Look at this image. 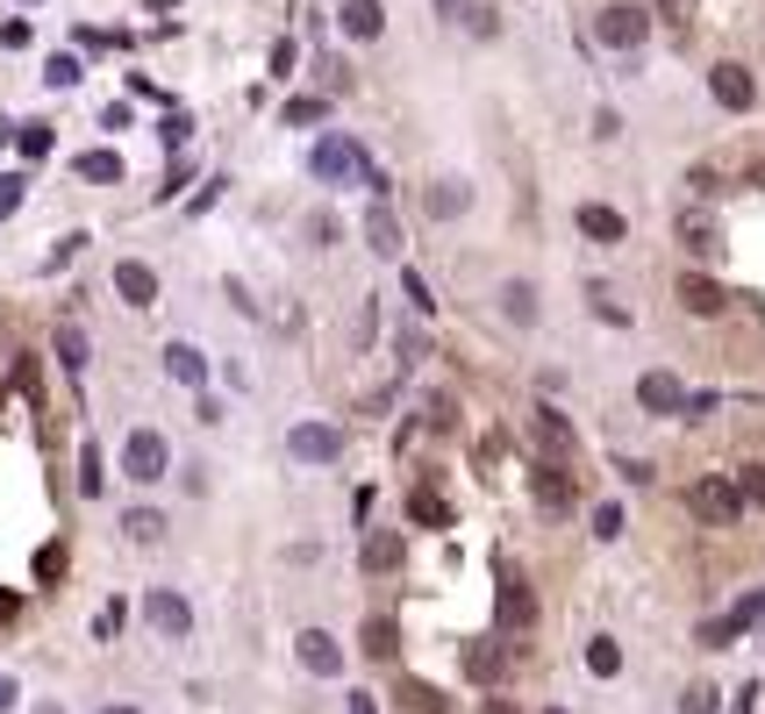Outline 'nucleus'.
Listing matches in <instances>:
<instances>
[{
	"mask_svg": "<svg viewBox=\"0 0 765 714\" xmlns=\"http://www.w3.org/2000/svg\"><path fill=\"white\" fill-rule=\"evenodd\" d=\"M308 172L322 179V187H372V158L365 150L351 143V136H322V143H315V158H308Z\"/></svg>",
	"mask_w": 765,
	"mask_h": 714,
	"instance_id": "obj_1",
	"label": "nucleus"
},
{
	"mask_svg": "<svg viewBox=\"0 0 765 714\" xmlns=\"http://www.w3.org/2000/svg\"><path fill=\"white\" fill-rule=\"evenodd\" d=\"M594 36H602L608 51H637V43L651 36V14H644L637 0H608V8L594 14Z\"/></svg>",
	"mask_w": 765,
	"mask_h": 714,
	"instance_id": "obj_2",
	"label": "nucleus"
},
{
	"mask_svg": "<svg viewBox=\"0 0 765 714\" xmlns=\"http://www.w3.org/2000/svg\"><path fill=\"white\" fill-rule=\"evenodd\" d=\"M123 472L137 479V486H158L164 472H172V444H164L158 429H137V436L123 444Z\"/></svg>",
	"mask_w": 765,
	"mask_h": 714,
	"instance_id": "obj_3",
	"label": "nucleus"
},
{
	"mask_svg": "<svg viewBox=\"0 0 765 714\" xmlns=\"http://www.w3.org/2000/svg\"><path fill=\"white\" fill-rule=\"evenodd\" d=\"M687 508L701 514L709 529H730L744 514V500H737V479H694L687 486Z\"/></svg>",
	"mask_w": 765,
	"mask_h": 714,
	"instance_id": "obj_4",
	"label": "nucleus"
},
{
	"mask_svg": "<svg viewBox=\"0 0 765 714\" xmlns=\"http://www.w3.org/2000/svg\"><path fill=\"white\" fill-rule=\"evenodd\" d=\"M144 621H151L164 643H187V636H193V607L179 600L172 586H151V594H144Z\"/></svg>",
	"mask_w": 765,
	"mask_h": 714,
	"instance_id": "obj_5",
	"label": "nucleus"
},
{
	"mask_svg": "<svg viewBox=\"0 0 765 714\" xmlns=\"http://www.w3.org/2000/svg\"><path fill=\"white\" fill-rule=\"evenodd\" d=\"M287 458L294 465H337L343 458V429H329V422H301V429L287 436Z\"/></svg>",
	"mask_w": 765,
	"mask_h": 714,
	"instance_id": "obj_6",
	"label": "nucleus"
},
{
	"mask_svg": "<svg viewBox=\"0 0 765 714\" xmlns=\"http://www.w3.org/2000/svg\"><path fill=\"white\" fill-rule=\"evenodd\" d=\"M709 94H715V108L744 115V108H752V100H758V79H752V72H744V65H715V72H709Z\"/></svg>",
	"mask_w": 765,
	"mask_h": 714,
	"instance_id": "obj_7",
	"label": "nucleus"
},
{
	"mask_svg": "<svg viewBox=\"0 0 765 714\" xmlns=\"http://www.w3.org/2000/svg\"><path fill=\"white\" fill-rule=\"evenodd\" d=\"M637 407H644V415H680V407H687V386H680L672 372H644V379H637Z\"/></svg>",
	"mask_w": 765,
	"mask_h": 714,
	"instance_id": "obj_8",
	"label": "nucleus"
},
{
	"mask_svg": "<svg viewBox=\"0 0 765 714\" xmlns=\"http://www.w3.org/2000/svg\"><path fill=\"white\" fill-rule=\"evenodd\" d=\"M765 615V594H744L737 607H730V615L723 621H709V629H701V643H709V650H723V643H737V636L744 629H752V621Z\"/></svg>",
	"mask_w": 765,
	"mask_h": 714,
	"instance_id": "obj_9",
	"label": "nucleus"
},
{
	"mask_svg": "<svg viewBox=\"0 0 765 714\" xmlns=\"http://www.w3.org/2000/svg\"><path fill=\"white\" fill-rule=\"evenodd\" d=\"M530 493H536V508L565 514V508H573V472H565L559 458H551V465H536V472H530Z\"/></svg>",
	"mask_w": 765,
	"mask_h": 714,
	"instance_id": "obj_10",
	"label": "nucleus"
},
{
	"mask_svg": "<svg viewBox=\"0 0 765 714\" xmlns=\"http://www.w3.org/2000/svg\"><path fill=\"white\" fill-rule=\"evenodd\" d=\"M530 429H536V450H551V458H573V450H580V436H573V422H565L559 415V407H536V422H530Z\"/></svg>",
	"mask_w": 765,
	"mask_h": 714,
	"instance_id": "obj_11",
	"label": "nucleus"
},
{
	"mask_svg": "<svg viewBox=\"0 0 765 714\" xmlns=\"http://www.w3.org/2000/svg\"><path fill=\"white\" fill-rule=\"evenodd\" d=\"M672 230H680V251H694V257H715V251H723V230H715V215H701V207H687Z\"/></svg>",
	"mask_w": 765,
	"mask_h": 714,
	"instance_id": "obj_12",
	"label": "nucleus"
},
{
	"mask_svg": "<svg viewBox=\"0 0 765 714\" xmlns=\"http://www.w3.org/2000/svg\"><path fill=\"white\" fill-rule=\"evenodd\" d=\"M423 207H429V222H458L472 207V187L465 179H437V187H423Z\"/></svg>",
	"mask_w": 765,
	"mask_h": 714,
	"instance_id": "obj_13",
	"label": "nucleus"
},
{
	"mask_svg": "<svg viewBox=\"0 0 765 714\" xmlns=\"http://www.w3.org/2000/svg\"><path fill=\"white\" fill-rule=\"evenodd\" d=\"M301 664L315 679H337L343 672V650H337V636L329 629H301Z\"/></svg>",
	"mask_w": 765,
	"mask_h": 714,
	"instance_id": "obj_14",
	"label": "nucleus"
},
{
	"mask_svg": "<svg viewBox=\"0 0 765 714\" xmlns=\"http://www.w3.org/2000/svg\"><path fill=\"white\" fill-rule=\"evenodd\" d=\"M115 294H123L129 308H151V300H158V271L137 265V257H123V265H115Z\"/></svg>",
	"mask_w": 765,
	"mask_h": 714,
	"instance_id": "obj_15",
	"label": "nucleus"
},
{
	"mask_svg": "<svg viewBox=\"0 0 765 714\" xmlns=\"http://www.w3.org/2000/svg\"><path fill=\"white\" fill-rule=\"evenodd\" d=\"M723 300H730V294L709 279V271H680V308H687V315H723Z\"/></svg>",
	"mask_w": 765,
	"mask_h": 714,
	"instance_id": "obj_16",
	"label": "nucleus"
},
{
	"mask_svg": "<svg viewBox=\"0 0 765 714\" xmlns=\"http://www.w3.org/2000/svg\"><path fill=\"white\" fill-rule=\"evenodd\" d=\"M493 308H501L508 329H530V322H536V286H530V279H508L501 294H493Z\"/></svg>",
	"mask_w": 765,
	"mask_h": 714,
	"instance_id": "obj_17",
	"label": "nucleus"
},
{
	"mask_svg": "<svg viewBox=\"0 0 765 714\" xmlns=\"http://www.w3.org/2000/svg\"><path fill=\"white\" fill-rule=\"evenodd\" d=\"M573 222H580V236H587V243H623L629 236V222L615 215V207H602V201H587Z\"/></svg>",
	"mask_w": 765,
	"mask_h": 714,
	"instance_id": "obj_18",
	"label": "nucleus"
},
{
	"mask_svg": "<svg viewBox=\"0 0 765 714\" xmlns=\"http://www.w3.org/2000/svg\"><path fill=\"white\" fill-rule=\"evenodd\" d=\"M530 621H536V594L508 572L501 579V629H530Z\"/></svg>",
	"mask_w": 765,
	"mask_h": 714,
	"instance_id": "obj_19",
	"label": "nucleus"
},
{
	"mask_svg": "<svg viewBox=\"0 0 765 714\" xmlns=\"http://www.w3.org/2000/svg\"><path fill=\"white\" fill-rule=\"evenodd\" d=\"M365 243L380 257H401V222H394V207L386 201H372V215H365Z\"/></svg>",
	"mask_w": 765,
	"mask_h": 714,
	"instance_id": "obj_20",
	"label": "nucleus"
},
{
	"mask_svg": "<svg viewBox=\"0 0 765 714\" xmlns=\"http://www.w3.org/2000/svg\"><path fill=\"white\" fill-rule=\"evenodd\" d=\"M401 557H408V543L394 529H372L365 536V572H401Z\"/></svg>",
	"mask_w": 765,
	"mask_h": 714,
	"instance_id": "obj_21",
	"label": "nucleus"
},
{
	"mask_svg": "<svg viewBox=\"0 0 765 714\" xmlns=\"http://www.w3.org/2000/svg\"><path fill=\"white\" fill-rule=\"evenodd\" d=\"M51 351H57V364H72V372H86V358H94V343H86V329H79V322H57V329H51Z\"/></svg>",
	"mask_w": 765,
	"mask_h": 714,
	"instance_id": "obj_22",
	"label": "nucleus"
},
{
	"mask_svg": "<svg viewBox=\"0 0 765 714\" xmlns=\"http://www.w3.org/2000/svg\"><path fill=\"white\" fill-rule=\"evenodd\" d=\"M164 372H172L179 386H201V379H208V358L193 351V343H164Z\"/></svg>",
	"mask_w": 765,
	"mask_h": 714,
	"instance_id": "obj_23",
	"label": "nucleus"
},
{
	"mask_svg": "<svg viewBox=\"0 0 765 714\" xmlns=\"http://www.w3.org/2000/svg\"><path fill=\"white\" fill-rule=\"evenodd\" d=\"M358 643H365V658H380V664L401 658V636H394V621H386V615H365V636H358Z\"/></svg>",
	"mask_w": 765,
	"mask_h": 714,
	"instance_id": "obj_24",
	"label": "nucleus"
},
{
	"mask_svg": "<svg viewBox=\"0 0 765 714\" xmlns=\"http://www.w3.org/2000/svg\"><path fill=\"white\" fill-rule=\"evenodd\" d=\"M380 29H386L380 0H343V36H380Z\"/></svg>",
	"mask_w": 765,
	"mask_h": 714,
	"instance_id": "obj_25",
	"label": "nucleus"
},
{
	"mask_svg": "<svg viewBox=\"0 0 765 714\" xmlns=\"http://www.w3.org/2000/svg\"><path fill=\"white\" fill-rule=\"evenodd\" d=\"M408 514H415V522H429V529H451V500L429 493V486H415V493H408Z\"/></svg>",
	"mask_w": 765,
	"mask_h": 714,
	"instance_id": "obj_26",
	"label": "nucleus"
},
{
	"mask_svg": "<svg viewBox=\"0 0 765 714\" xmlns=\"http://www.w3.org/2000/svg\"><path fill=\"white\" fill-rule=\"evenodd\" d=\"M79 179H94V187H115V179H123V158H115V150H86V158H79Z\"/></svg>",
	"mask_w": 765,
	"mask_h": 714,
	"instance_id": "obj_27",
	"label": "nucleus"
},
{
	"mask_svg": "<svg viewBox=\"0 0 765 714\" xmlns=\"http://www.w3.org/2000/svg\"><path fill=\"white\" fill-rule=\"evenodd\" d=\"M587 672H594V679H615V672H623V650H615V636H594V643H587Z\"/></svg>",
	"mask_w": 765,
	"mask_h": 714,
	"instance_id": "obj_28",
	"label": "nucleus"
},
{
	"mask_svg": "<svg viewBox=\"0 0 765 714\" xmlns=\"http://www.w3.org/2000/svg\"><path fill=\"white\" fill-rule=\"evenodd\" d=\"M123 529H129L137 543H164V514H158V508H129V514H123Z\"/></svg>",
	"mask_w": 765,
	"mask_h": 714,
	"instance_id": "obj_29",
	"label": "nucleus"
},
{
	"mask_svg": "<svg viewBox=\"0 0 765 714\" xmlns=\"http://www.w3.org/2000/svg\"><path fill=\"white\" fill-rule=\"evenodd\" d=\"M401 701H408L415 714H444V693H437V686H423V679H401Z\"/></svg>",
	"mask_w": 765,
	"mask_h": 714,
	"instance_id": "obj_30",
	"label": "nucleus"
},
{
	"mask_svg": "<svg viewBox=\"0 0 765 714\" xmlns=\"http://www.w3.org/2000/svg\"><path fill=\"white\" fill-rule=\"evenodd\" d=\"M65 579V543H43L36 551V586H57Z\"/></svg>",
	"mask_w": 765,
	"mask_h": 714,
	"instance_id": "obj_31",
	"label": "nucleus"
},
{
	"mask_svg": "<svg viewBox=\"0 0 765 714\" xmlns=\"http://www.w3.org/2000/svg\"><path fill=\"white\" fill-rule=\"evenodd\" d=\"M100 486H108V472H100V450H94V444H86V450H79V493H86V500H94V493H100Z\"/></svg>",
	"mask_w": 765,
	"mask_h": 714,
	"instance_id": "obj_32",
	"label": "nucleus"
},
{
	"mask_svg": "<svg viewBox=\"0 0 765 714\" xmlns=\"http://www.w3.org/2000/svg\"><path fill=\"white\" fill-rule=\"evenodd\" d=\"M287 129H308V121H322V94H301V100H287Z\"/></svg>",
	"mask_w": 765,
	"mask_h": 714,
	"instance_id": "obj_33",
	"label": "nucleus"
},
{
	"mask_svg": "<svg viewBox=\"0 0 765 714\" xmlns=\"http://www.w3.org/2000/svg\"><path fill=\"white\" fill-rule=\"evenodd\" d=\"M737 500L744 508H765V465H744L737 472Z\"/></svg>",
	"mask_w": 765,
	"mask_h": 714,
	"instance_id": "obj_34",
	"label": "nucleus"
},
{
	"mask_svg": "<svg viewBox=\"0 0 765 714\" xmlns=\"http://www.w3.org/2000/svg\"><path fill=\"white\" fill-rule=\"evenodd\" d=\"M123 615H129L123 600H108V607H100V621H94V636H100V643H115V636H123Z\"/></svg>",
	"mask_w": 765,
	"mask_h": 714,
	"instance_id": "obj_35",
	"label": "nucleus"
},
{
	"mask_svg": "<svg viewBox=\"0 0 765 714\" xmlns=\"http://www.w3.org/2000/svg\"><path fill=\"white\" fill-rule=\"evenodd\" d=\"M14 143H22L29 158H43V150H51V129H43V121H29V129H14Z\"/></svg>",
	"mask_w": 765,
	"mask_h": 714,
	"instance_id": "obj_36",
	"label": "nucleus"
},
{
	"mask_svg": "<svg viewBox=\"0 0 765 714\" xmlns=\"http://www.w3.org/2000/svg\"><path fill=\"white\" fill-rule=\"evenodd\" d=\"M594 536H623V508H615V500L594 508Z\"/></svg>",
	"mask_w": 765,
	"mask_h": 714,
	"instance_id": "obj_37",
	"label": "nucleus"
},
{
	"mask_svg": "<svg viewBox=\"0 0 765 714\" xmlns=\"http://www.w3.org/2000/svg\"><path fill=\"white\" fill-rule=\"evenodd\" d=\"M465 672H472V679H493V672H501V658H493V650H465Z\"/></svg>",
	"mask_w": 765,
	"mask_h": 714,
	"instance_id": "obj_38",
	"label": "nucleus"
},
{
	"mask_svg": "<svg viewBox=\"0 0 765 714\" xmlns=\"http://www.w3.org/2000/svg\"><path fill=\"white\" fill-rule=\"evenodd\" d=\"M401 286H408V300H415V308H423V315L437 308V300H429V279H423V271H401Z\"/></svg>",
	"mask_w": 765,
	"mask_h": 714,
	"instance_id": "obj_39",
	"label": "nucleus"
},
{
	"mask_svg": "<svg viewBox=\"0 0 765 714\" xmlns=\"http://www.w3.org/2000/svg\"><path fill=\"white\" fill-rule=\"evenodd\" d=\"M43 79H51V86H72V79H79V57H51V72H43Z\"/></svg>",
	"mask_w": 765,
	"mask_h": 714,
	"instance_id": "obj_40",
	"label": "nucleus"
},
{
	"mask_svg": "<svg viewBox=\"0 0 765 714\" xmlns=\"http://www.w3.org/2000/svg\"><path fill=\"white\" fill-rule=\"evenodd\" d=\"M14 386H22L29 401H36V393H43V386H36V358H14Z\"/></svg>",
	"mask_w": 765,
	"mask_h": 714,
	"instance_id": "obj_41",
	"label": "nucleus"
},
{
	"mask_svg": "<svg viewBox=\"0 0 765 714\" xmlns=\"http://www.w3.org/2000/svg\"><path fill=\"white\" fill-rule=\"evenodd\" d=\"M14 207H22V179L0 172V215H14Z\"/></svg>",
	"mask_w": 765,
	"mask_h": 714,
	"instance_id": "obj_42",
	"label": "nucleus"
},
{
	"mask_svg": "<svg viewBox=\"0 0 765 714\" xmlns=\"http://www.w3.org/2000/svg\"><path fill=\"white\" fill-rule=\"evenodd\" d=\"M680 714H715V693H709V686H694V693L680 701Z\"/></svg>",
	"mask_w": 765,
	"mask_h": 714,
	"instance_id": "obj_43",
	"label": "nucleus"
},
{
	"mask_svg": "<svg viewBox=\"0 0 765 714\" xmlns=\"http://www.w3.org/2000/svg\"><path fill=\"white\" fill-rule=\"evenodd\" d=\"M687 422H701V415H715V393H687V407H680Z\"/></svg>",
	"mask_w": 765,
	"mask_h": 714,
	"instance_id": "obj_44",
	"label": "nucleus"
},
{
	"mask_svg": "<svg viewBox=\"0 0 765 714\" xmlns=\"http://www.w3.org/2000/svg\"><path fill=\"white\" fill-rule=\"evenodd\" d=\"M687 14H694V0H666V22H680V29H687Z\"/></svg>",
	"mask_w": 765,
	"mask_h": 714,
	"instance_id": "obj_45",
	"label": "nucleus"
},
{
	"mask_svg": "<svg viewBox=\"0 0 765 714\" xmlns=\"http://www.w3.org/2000/svg\"><path fill=\"white\" fill-rule=\"evenodd\" d=\"M343 714H380V701H372V693H351V707Z\"/></svg>",
	"mask_w": 765,
	"mask_h": 714,
	"instance_id": "obj_46",
	"label": "nucleus"
},
{
	"mask_svg": "<svg viewBox=\"0 0 765 714\" xmlns=\"http://www.w3.org/2000/svg\"><path fill=\"white\" fill-rule=\"evenodd\" d=\"M14 701H22V693H14V679H0V714H8Z\"/></svg>",
	"mask_w": 765,
	"mask_h": 714,
	"instance_id": "obj_47",
	"label": "nucleus"
},
{
	"mask_svg": "<svg viewBox=\"0 0 765 714\" xmlns=\"http://www.w3.org/2000/svg\"><path fill=\"white\" fill-rule=\"evenodd\" d=\"M744 187H765V164H752V172H744Z\"/></svg>",
	"mask_w": 765,
	"mask_h": 714,
	"instance_id": "obj_48",
	"label": "nucleus"
},
{
	"mask_svg": "<svg viewBox=\"0 0 765 714\" xmlns=\"http://www.w3.org/2000/svg\"><path fill=\"white\" fill-rule=\"evenodd\" d=\"M487 714H516V707H508V701H487Z\"/></svg>",
	"mask_w": 765,
	"mask_h": 714,
	"instance_id": "obj_49",
	"label": "nucleus"
},
{
	"mask_svg": "<svg viewBox=\"0 0 765 714\" xmlns=\"http://www.w3.org/2000/svg\"><path fill=\"white\" fill-rule=\"evenodd\" d=\"M737 714H752V693H744V701H737Z\"/></svg>",
	"mask_w": 765,
	"mask_h": 714,
	"instance_id": "obj_50",
	"label": "nucleus"
},
{
	"mask_svg": "<svg viewBox=\"0 0 765 714\" xmlns=\"http://www.w3.org/2000/svg\"><path fill=\"white\" fill-rule=\"evenodd\" d=\"M100 714H137V707H100Z\"/></svg>",
	"mask_w": 765,
	"mask_h": 714,
	"instance_id": "obj_51",
	"label": "nucleus"
},
{
	"mask_svg": "<svg viewBox=\"0 0 765 714\" xmlns=\"http://www.w3.org/2000/svg\"><path fill=\"white\" fill-rule=\"evenodd\" d=\"M544 714H565V707H544Z\"/></svg>",
	"mask_w": 765,
	"mask_h": 714,
	"instance_id": "obj_52",
	"label": "nucleus"
},
{
	"mask_svg": "<svg viewBox=\"0 0 765 714\" xmlns=\"http://www.w3.org/2000/svg\"><path fill=\"white\" fill-rule=\"evenodd\" d=\"M0 401H8V393H0Z\"/></svg>",
	"mask_w": 765,
	"mask_h": 714,
	"instance_id": "obj_53",
	"label": "nucleus"
}]
</instances>
